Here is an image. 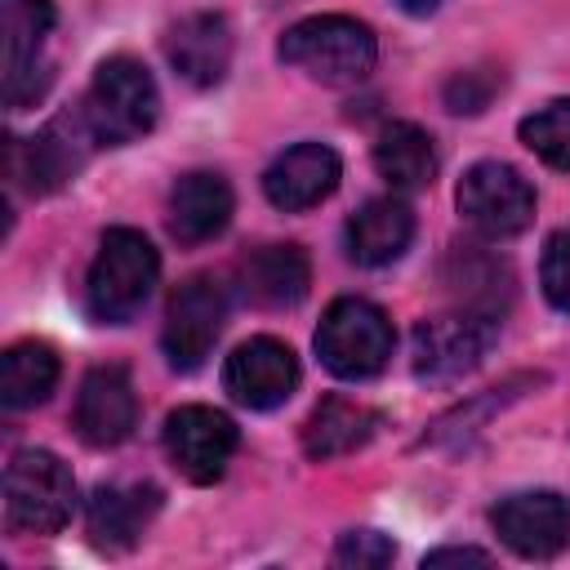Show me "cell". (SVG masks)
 Returning <instances> with one entry per match:
<instances>
[{
	"mask_svg": "<svg viewBox=\"0 0 570 570\" xmlns=\"http://www.w3.org/2000/svg\"><path fill=\"white\" fill-rule=\"evenodd\" d=\"M521 142L552 169L570 174V98H552L543 107H534L521 125H517Z\"/></svg>",
	"mask_w": 570,
	"mask_h": 570,
	"instance_id": "cell-24",
	"label": "cell"
},
{
	"mask_svg": "<svg viewBox=\"0 0 570 570\" xmlns=\"http://www.w3.org/2000/svg\"><path fill=\"white\" fill-rule=\"evenodd\" d=\"M80 160H85V156H80V147H76L67 120H53V125H45V129L31 134V138H13V142H9V178H13L18 187L36 191V196L62 187V183L80 169Z\"/></svg>",
	"mask_w": 570,
	"mask_h": 570,
	"instance_id": "cell-19",
	"label": "cell"
},
{
	"mask_svg": "<svg viewBox=\"0 0 570 570\" xmlns=\"http://www.w3.org/2000/svg\"><path fill=\"white\" fill-rule=\"evenodd\" d=\"M392 321L379 303L370 298H334L316 325V356L330 374L338 379H370L387 365L392 356Z\"/></svg>",
	"mask_w": 570,
	"mask_h": 570,
	"instance_id": "cell-5",
	"label": "cell"
},
{
	"mask_svg": "<svg viewBox=\"0 0 570 570\" xmlns=\"http://www.w3.org/2000/svg\"><path fill=\"white\" fill-rule=\"evenodd\" d=\"M445 561H476V566H485L490 552H481V548H436V552L423 557V566H445Z\"/></svg>",
	"mask_w": 570,
	"mask_h": 570,
	"instance_id": "cell-28",
	"label": "cell"
},
{
	"mask_svg": "<svg viewBox=\"0 0 570 570\" xmlns=\"http://www.w3.org/2000/svg\"><path fill=\"white\" fill-rule=\"evenodd\" d=\"M494 343V316L476 307L441 312L414 325V374L423 383H454L472 374Z\"/></svg>",
	"mask_w": 570,
	"mask_h": 570,
	"instance_id": "cell-6",
	"label": "cell"
},
{
	"mask_svg": "<svg viewBox=\"0 0 570 570\" xmlns=\"http://www.w3.org/2000/svg\"><path fill=\"white\" fill-rule=\"evenodd\" d=\"M76 432L85 445H120L138 428V392L125 365H94L76 392Z\"/></svg>",
	"mask_w": 570,
	"mask_h": 570,
	"instance_id": "cell-13",
	"label": "cell"
},
{
	"mask_svg": "<svg viewBox=\"0 0 570 570\" xmlns=\"http://www.w3.org/2000/svg\"><path fill=\"white\" fill-rule=\"evenodd\" d=\"M494 534L525 561H548L570 548V499L557 490H521L490 508Z\"/></svg>",
	"mask_w": 570,
	"mask_h": 570,
	"instance_id": "cell-10",
	"label": "cell"
},
{
	"mask_svg": "<svg viewBox=\"0 0 570 570\" xmlns=\"http://www.w3.org/2000/svg\"><path fill=\"white\" fill-rule=\"evenodd\" d=\"M236 285L258 307H294L312 285V267L298 245H258L236 263Z\"/></svg>",
	"mask_w": 570,
	"mask_h": 570,
	"instance_id": "cell-18",
	"label": "cell"
},
{
	"mask_svg": "<svg viewBox=\"0 0 570 570\" xmlns=\"http://www.w3.org/2000/svg\"><path fill=\"white\" fill-rule=\"evenodd\" d=\"M334 561L338 566H387L392 561V543L379 534V530H352V534H343L338 539V548H334Z\"/></svg>",
	"mask_w": 570,
	"mask_h": 570,
	"instance_id": "cell-26",
	"label": "cell"
},
{
	"mask_svg": "<svg viewBox=\"0 0 570 570\" xmlns=\"http://www.w3.org/2000/svg\"><path fill=\"white\" fill-rule=\"evenodd\" d=\"M276 53H281V62L298 67L307 80L361 85L379 62V40L365 22H356L347 13H316V18L294 22L281 36Z\"/></svg>",
	"mask_w": 570,
	"mask_h": 570,
	"instance_id": "cell-2",
	"label": "cell"
},
{
	"mask_svg": "<svg viewBox=\"0 0 570 570\" xmlns=\"http://www.w3.org/2000/svg\"><path fill=\"white\" fill-rule=\"evenodd\" d=\"M343 178V160L334 147L325 142H294L285 147L267 169H263V196L285 209V214H298V209H312L321 205Z\"/></svg>",
	"mask_w": 570,
	"mask_h": 570,
	"instance_id": "cell-14",
	"label": "cell"
},
{
	"mask_svg": "<svg viewBox=\"0 0 570 570\" xmlns=\"http://www.w3.org/2000/svg\"><path fill=\"white\" fill-rule=\"evenodd\" d=\"M160 508L156 485H98L89 499V534L98 548H129Z\"/></svg>",
	"mask_w": 570,
	"mask_h": 570,
	"instance_id": "cell-21",
	"label": "cell"
},
{
	"mask_svg": "<svg viewBox=\"0 0 570 570\" xmlns=\"http://www.w3.org/2000/svg\"><path fill=\"white\" fill-rule=\"evenodd\" d=\"M76 512V476L53 450H18L4 468V521L22 534H58Z\"/></svg>",
	"mask_w": 570,
	"mask_h": 570,
	"instance_id": "cell-4",
	"label": "cell"
},
{
	"mask_svg": "<svg viewBox=\"0 0 570 570\" xmlns=\"http://www.w3.org/2000/svg\"><path fill=\"white\" fill-rule=\"evenodd\" d=\"M539 285L543 298L570 316V227L552 232V240L543 245V263H539Z\"/></svg>",
	"mask_w": 570,
	"mask_h": 570,
	"instance_id": "cell-25",
	"label": "cell"
},
{
	"mask_svg": "<svg viewBox=\"0 0 570 570\" xmlns=\"http://www.w3.org/2000/svg\"><path fill=\"white\" fill-rule=\"evenodd\" d=\"M232 209H236V200H232L227 178L214 169H191L169 191V232L183 245H205L227 232Z\"/></svg>",
	"mask_w": 570,
	"mask_h": 570,
	"instance_id": "cell-16",
	"label": "cell"
},
{
	"mask_svg": "<svg viewBox=\"0 0 570 570\" xmlns=\"http://www.w3.org/2000/svg\"><path fill=\"white\" fill-rule=\"evenodd\" d=\"M165 58L187 85H196V89L218 85L232 67V27H227V18L209 13V9L178 18L165 36Z\"/></svg>",
	"mask_w": 570,
	"mask_h": 570,
	"instance_id": "cell-15",
	"label": "cell"
},
{
	"mask_svg": "<svg viewBox=\"0 0 570 570\" xmlns=\"http://www.w3.org/2000/svg\"><path fill=\"white\" fill-rule=\"evenodd\" d=\"M53 31V0H0V49H4V107L22 111L49 85L40 62L45 36Z\"/></svg>",
	"mask_w": 570,
	"mask_h": 570,
	"instance_id": "cell-9",
	"label": "cell"
},
{
	"mask_svg": "<svg viewBox=\"0 0 570 570\" xmlns=\"http://www.w3.org/2000/svg\"><path fill=\"white\" fill-rule=\"evenodd\" d=\"M499 76H485V71H459L450 85H445V102L450 111H481L494 94Z\"/></svg>",
	"mask_w": 570,
	"mask_h": 570,
	"instance_id": "cell-27",
	"label": "cell"
},
{
	"mask_svg": "<svg viewBox=\"0 0 570 570\" xmlns=\"http://www.w3.org/2000/svg\"><path fill=\"white\" fill-rule=\"evenodd\" d=\"M374 169H379V178L387 187L419 191V187H428L436 178V147H432V138L419 125L392 120L374 138Z\"/></svg>",
	"mask_w": 570,
	"mask_h": 570,
	"instance_id": "cell-22",
	"label": "cell"
},
{
	"mask_svg": "<svg viewBox=\"0 0 570 570\" xmlns=\"http://www.w3.org/2000/svg\"><path fill=\"white\" fill-rule=\"evenodd\" d=\"M227 325V285L209 272H196L187 276L174 294H169V307H165V330H160V347L169 356L174 370H196L218 334Z\"/></svg>",
	"mask_w": 570,
	"mask_h": 570,
	"instance_id": "cell-7",
	"label": "cell"
},
{
	"mask_svg": "<svg viewBox=\"0 0 570 570\" xmlns=\"http://www.w3.org/2000/svg\"><path fill=\"white\" fill-rule=\"evenodd\" d=\"M223 387L245 410H276L298 387V356L272 334L245 338L223 365Z\"/></svg>",
	"mask_w": 570,
	"mask_h": 570,
	"instance_id": "cell-12",
	"label": "cell"
},
{
	"mask_svg": "<svg viewBox=\"0 0 570 570\" xmlns=\"http://www.w3.org/2000/svg\"><path fill=\"white\" fill-rule=\"evenodd\" d=\"M58 387V352L40 338H22L0 361V401L9 410H31Z\"/></svg>",
	"mask_w": 570,
	"mask_h": 570,
	"instance_id": "cell-23",
	"label": "cell"
},
{
	"mask_svg": "<svg viewBox=\"0 0 570 570\" xmlns=\"http://www.w3.org/2000/svg\"><path fill=\"white\" fill-rule=\"evenodd\" d=\"M379 428V414L361 401H347V396H325L307 423H303V454L316 459V463H330V459H343L352 450H361Z\"/></svg>",
	"mask_w": 570,
	"mask_h": 570,
	"instance_id": "cell-20",
	"label": "cell"
},
{
	"mask_svg": "<svg viewBox=\"0 0 570 570\" xmlns=\"http://www.w3.org/2000/svg\"><path fill=\"white\" fill-rule=\"evenodd\" d=\"M436 4H441V0H401V9H405V13H432Z\"/></svg>",
	"mask_w": 570,
	"mask_h": 570,
	"instance_id": "cell-29",
	"label": "cell"
},
{
	"mask_svg": "<svg viewBox=\"0 0 570 570\" xmlns=\"http://www.w3.org/2000/svg\"><path fill=\"white\" fill-rule=\"evenodd\" d=\"M165 454L187 481L209 485L236 454V423L214 405H178L165 419Z\"/></svg>",
	"mask_w": 570,
	"mask_h": 570,
	"instance_id": "cell-11",
	"label": "cell"
},
{
	"mask_svg": "<svg viewBox=\"0 0 570 570\" xmlns=\"http://www.w3.org/2000/svg\"><path fill=\"white\" fill-rule=\"evenodd\" d=\"M454 200H459V214L490 240L517 236L534 218V187L525 183L521 169H512L503 160H476L459 178Z\"/></svg>",
	"mask_w": 570,
	"mask_h": 570,
	"instance_id": "cell-8",
	"label": "cell"
},
{
	"mask_svg": "<svg viewBox=\"0 0 570 570\" xmlns=\"http://www.w3.org/2000/svg\"><path fill=\"white\" fill-rule=\"evenodd\" d=\"M410 240H414V214L396 196L365 200L347 218V227H343L347 258L361 263V267H387V263H396L410 249Z\"/></svg>",
	"mask_w": 570,
	"mask_h": 570,
	"instance_id": "cell-17",
	"label": "cell"
},
{
	"mask_svg": "<svg viewBox=\"0 0 570 570\" xmlns=\"http://www.w3.org/2000/svg\"><path fill=\"white\" fill-rule=\"evenodd\" d=\"M160 276V258L151 240L134 227H111L98 240V254L85 272V307L102 325H125L142 312L151 298V285Z\"/></svg>",
	"mask_w": 570,
	"mask_h": 570,
	"instance_id": "cell-3",
	"label": "cell"
},
{
	"mask_svg": "<svg viewBox=\"0 0 570 570\" xmlns=\"http://www.w3.org/2000/svg\"><path fill=\"white\" fill-rule=\"evenodd\" d=\"M156 116H160V89L138 58L116 53V58L98 62V71L85 89V102H80V125H85L89 142H98V147L138 142L142 134H151Z\"/></svg>",
	"mask_w": 570,
	"mask_h": 570,
	"instance_id": "cell-1",
	"label": "cell"
}]
</instances>
